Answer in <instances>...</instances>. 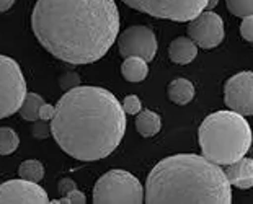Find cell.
<instances>
[{"label": "cell", "mask_w": 253, "mask_h": 204, "mask_svg": "<svg viewBox=\"0 0 253 204\" xmlns=\"http://www.w3.org/2000/svg\"><path fill=\"white\" fill-rule=\"evenodd\" d=\"M31 28L46 51L69 64L103 57L120 31L115 0H38Z\"/></svg>", "instance_id": "1"}, {"label": "cell", "mask_w": 253, "mask_h": 204, "mask_svg": "<svg viewBox=\"0 0 253 204\" xmlns=\"http://www.w3.org/2000/svg\"><path fill=\"white\" fill-rule=\"evenodd\" d=\"M126 111L101 87H75L57 101L51 134L64 152L82 162L105 159L123 141Z\"/></svg>", "instance_id": "2"}, {"label": "cell", "mask_w": 253, "mask_h": 204, "mask_svg": "<svg viewBox=\"0 0 253 204\" xmlns=\"http://www.w3.org/2000/svg\"><path fill=\"white\" fill-rule=\"evenodd\" d=\"M145 203H232L230 181L204 155L178 154L159 162L145 181Z\"/></svg>", "instance_id": "3"}, {"label": "cell", "mask_w": 253, "mask_h": 204, "mask_svg": "<svg viewBox=\"0 0 253 204\" xmlns=\"http://www.w3.org/2000/svg\"><path fill=\"white\" fill-rule=\"evenodd\" d=\"M198 139L204 157L225 167L250 150L252 129L244 115L224 110L212 113L201 122Z\"/></svg>", "instance_id": "4"}, {"label": "cell", "mask_w": 253, "mask_h": 204, "mask_svg": "<svg viewBox=\"0 0 253 204\" xmlns=\"http://www.w3.org/2000/svg\"><path fill=\"white\" fill-rule=\"evenodd\" d=\"M145 201L144 188L136 176L125 170H110L95 183L93 203L139 204Z\"/></svg>", "instance_id": "5"}, {"label": "cell", "mask_w": 253, "mask_h": 204, "mask_svg": "<svg viewBox=\"0 0 253 204\" xmlns=\"http://www.w3.org/2000/svg\"><path fill=\"white\" fill-rule=\"evenodd\" d=\"M137 12L171 21H190L206 8L208 0H121Z\"/></svg>", "instance_id": "6"}, {"label": "cell", "mask_w": 253, "mask_h": 204, "mask_svg": "<svg viewBox=\"0 0 253 204\" xmlns=\"http://www.w3.org/2000/svg\"><path fill=\"white\" fill-rule=\"evenodd\" d=\"M26 96L21 69L12 57L0 56V120L20 110Z\"/></svg>", "instance_id": "7"}, {"label": "cell", "mask_w": 253, "mask_h": 204, "mask_svg": "<svg viewBox=\"0 0 253 204\" xmlns=\"http://www.w3.org/2000/svg\"><path fill=\"white\" fill-rule=\"evenodd\" d=\"M118 47H120V54L125 59L129 56H137L149 62L157 54V38L147 26L134 25L121 33L118 40Z\"/></svg>", "instance_id": "8"}, {"label": "cell", "mask_w": 253, "mask_h": 204, "mask_svg": "<svg viewBox=\"0 0 253 204\" xmlns=\"http://www.w3.org/2000/svg\"><path fill=\"white\" fill-rule=\"evenodd\" d=\"M224 101L229 110L244 116H253V72L235 74L225 82Z\"/></svg>", "instance_id": "9"}, {"label": "cell", "mask_w": 253, "mask_h": 204, "mask_svg": "<svg viewBox=\"0 0 253 204\" xmlns=\"http://www.w3.org/2000/svg\"><path fill=\"white\" fill-rule=\"evenodd\" d=\"M188 36L203 49H212L224 40V21L217 13L203 12L188 21Z\"/></svg>", "instance_id": "10"}, {"label": "cell", "mask_w": 253, "mask_h": 204, "mask_svg": "<svg viewBox=\"0 0 253 204\" xmlns=\"http://www.w3.org/2000/svg\"><path fill=\"white\" fill-rule=\"evenodd\" d=\"M47 193L28 180H8L0 185V204H46Z\"/></svg>", "instance_id": "11"}, {"label": "cell", "mask_w": 253, "mask_h": 204, "mask_svg": "<svg viewBox=\"0 0 253 204\" xmlns=\"http://www.w3.org/2000/svg\"><path fill=\"white\" fill-rule=\"evenodd\" d=\"M225 175L230 181V185L240 190H249L253 186V160L242 157L237 162L225 165Z\"/></svg>", "instance_id": "12"}, {"label": "cell", "mask_w": 253, "mask_h": 204, "mask_svg": "<svg viewBox=\"0 0 253 204\" xmlns=\"http://www.w3.org/2000/svg\"><path fill=\"white\" fill-rule=\"evenodd\" d=\"M196 54H198V44L190 36L188 38L180 36L170 42L169 56L171 59V62L185 66V64H190L196 57Z\"/></svg>", "instance_id": "13"}, {"label": "cell", "mask_w": 253, "mask_h": 204, "mask_svg": "<svg viewBox=\"0 0 253 204\" xmlns=\"http://www.w3.org/2000/svg\"><path fill=\"white\" fill-rule=\"evenodd\" d=\"M169 98L176 105H188L195 98V85L188 79H175L169 83L167 88Z\"/></svg>", "instance_id": "14"}, {"label": "cell", "mask_w": 253, "mask_h": 204, "mask_svg": "<svg viewBox=\"0 0 253 204\" xmlns=\"http://www.w3.org/2000/svg\"><path fill=\"white\" fill-rule=\"evenodd\" d=\"M121 74L127 82H142L149 74L147 61L137 56H129L123 62Z\"/></svg>", "instance_id": "15"}, {"label": "cell", "mask_w": 253, "mask_h": 204, "mask_svg": "<svg viewBox=\"0 0 253 204\" xmlns=\"http://www.w3.org/2000/svg\"><path fill=\"white\" fill-rule=\"evenodd\" d=\"M160 127H162V120L157 113L150 110H141L137 113L136 118V129L144 137H152L155 136Z\"/></svg>", "instance_id": "16"}, {"label": "cell", "mask_w": 253, "mask_h": 204, "mask_svg": "<svg viewBox=\"0 0 253 204\" xmlns=\"http://www.w3.org/2000/svg\"><path fill=\"white\" fill-rule=\"evenodd\" d=\"M42 103H44L42 96H40L38 93H26L18 113L26 121H38L40 120V110Z\"/></svg>", "instance_id": "17"}, {"label": "cell", "mask_w": 253, "mask_h": 204, "mask_svg": "<svg viewBox=\"0 0 253 204\" xmlns=\"http://www.w3.org/2000/svg\"><path fill=\"white\" fill-rule=\"evenodd\" d=\"M18 175H20V178L38 183V181H41L42 176H44V167H42V163L40 160H25V162L20 165Z\"/></svg>", "instance_id": "18"}, {"label": "cell", "mask_w": 253, "mask_h": 204, "mask_svg": "<svg viewBox=\"0 0 253 204\" xmlns=\"http://www.w3.org/2000/svg\"><path fill=\"white\" fill-rule=\"evenodd\" d=\"M20 146L18 134L12 127H0V155H10Z\"/></svg>", "instance_id": "19"}, {"label": "cell", "mask_w": 253, "mask_h": 204, "mask_svg": "<svg viewBox=\"0 0 253 204\" xmlns=\"http://www.w3.org/2000/svg\"><path fill=\"white\" fill-rule=\"evenodd\" d=\"M229 12L235 17H249L253 15V0H225Z\"/></svg>", "instance_id": "20"}, {"label": "cell", "mask_w": 253, "mask_h": 204, "mask_svg": "<svg viewBox=\"0 0 253 204\" xmlns=\"http://www.w3.org/2000/svg\"><path fill=\"white\" fill-rule=\"evenodd\" d=\"M123 108H125L127 115H137V113L142 110L141 100H139L136 95H129L125 98V101H123Z\"/></svg>", "instance_id": "21"}, {"label": "cell", "mask_w": 253, "mask_h": 204, "mask_svg": "<svg viewBox=\"0 0 253 204\" xmlns=\"http://www.w3.org/2000/svg\"><path fill=\"white\" fill-rule=\"evenodd\" d=\"M79 83H80V77L75 72H67L59 79V85H61L62 90H72L75 87H79Z\"/></svg>", "instance_id": "22"}, {"label": "cell", "mask_w": 253, "mask_h": 204, "mask_svg": "<svg viewBox=\"0 0 253 204\" xmlns=\"http://www.w3.org/2000/svg\"><path fill=\"white\" fill-rule=\"evenodd\" d=\"M240 35L244 40L253 42V15H249V17H244L240 23Z\"/></svg>", "instance_id": "23"}, {"label": "cell", "mask_w": 253, "mask_h": 204, "mask_svg": "<svg viewBox=\"0 0 253 204\" xmlns=\"http://www.w3.org/2000/svg\"><path fill=\"white\" fill-rule=\"evenodd\" d=\"M52 203H64V204H84L87 203V198H85L84 193H80L77 188L72 190L69 195H66V198H62V200L59 201H52Z\"/></svg>", "instance_id": "24"}, {"label": "cell", "mask_w": 253, "mask_h": 204, "mask_svg": "<svg viewBox=\"0 0 253 204\" xmlns=\"http://www.w3.org/2000/svg\"><path fill=\"white\" fill-rule=\"evenodd\" d=\"M49 132H51V126H47L46 121L40 120V122H35V126H33V136L36 139H44V137L49 136Z\"/></svg>", "instance_id": "25"}, {"label": "cell", "mask_w": 253, "mask_h": 204, "mask_svg": "<svg viewBox=\"0 0 253 204\" xmlns=\"http://www.w3.org/2000/svg\"><path fill=\"white\" fill-rule=\"evenodd\" d=\"M54 113H56V106H52L49 103H42L41 110H40V120L51 121L52 118H54Z\"/></svg>", "instance_id": "26"}, {"label": "cell", "mask_w": 253, "mask_h": 204, "mask_svg": "<svg viewBox=\"0 0 253 204\" xmlns=\"http://www.w3.org/2000/svg\"><path fill=\"white\" fill-rule=\"evenodd\" d=\"M75 183H74V180H71V178H64V180H61L59 181V191H61V195H69L72 190H75Z\"/></svg>", "instance_id": "27"}, {"label": "cell", "mask_w": 253, "mask_h": 204, "mask_svg": "<svg viewBox=\"0 0 253 204\" xmlns=\"http://www.w3.org/2000/svg\"><path fill=\"white\" fill-rule=\"evenodd\" d=\"M13 3H15V0H0V13L7 12Z\"/></svg>", "instance_id": "28"}, {"label": "cell", "mask_w": 253, "mask_h": 204, "mask_svg": "<svg viewBox=\"0 0 253 204\" xmlns=\"http://www.w3.org/2000/svg\"><path fill=\"white\" fill-rule=\"evenodd\" d=\"M217 3H219V0H208L206 8H208V10H212L214 7H217Z\"/></svg>", "instance_id": "29"}]
</instances>
